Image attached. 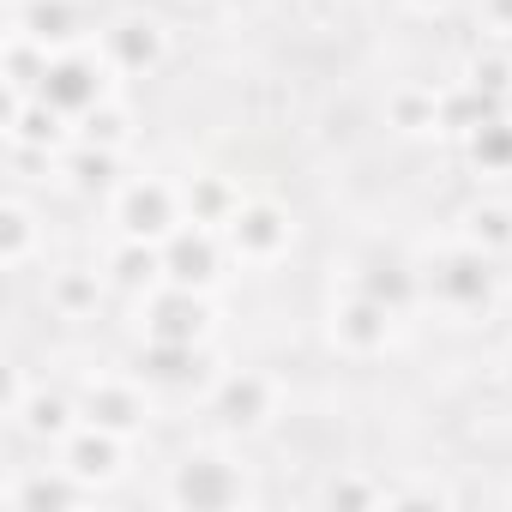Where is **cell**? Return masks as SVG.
<instances>
[{"label":"cell","mask_w":512,"mask_h":512,"mask_svg":"<svg viewBox=\"0 0 512 512\" xmlns=\"http://www.w3.org/2000/svg\"><path fill=\"white\" fill-rule=\"evenodd\" d=\"M476 91H488V97H500V103H512V49H488V55H476L470 61V73H464Z\"/></svg>","instance_id":"29"},{"label":"cell","mask_w":512,"mask_h":512,"mask_svg":"<svg viewBox=\"0 0 512 512\" xmlns=\"http://www.w3.org/2000/svg\"><path fill=\"white\" fill-rule=\"evenodd\" d=\"M181 205H187V223L229 229V217L241 211V187H235L229 175H193L187 193H181Z\"/></svg>","instance_id":"19"},{"label":"cell","mask_w":512,"mask_h":512,"mask_svg":"<svg viewBox=\"0 0 512 512\" xmlns=\"http://www.w3.org/2000/svg\"><path fill=\"white\" fill-rule=\"evenodd\" d=\"M476 7H482V25L494 37H512V0H476Z\"/></svg>","instance_id":"31"},{"label":"cell","mask_w":512,"mask_h":512,"mask_svg":"<svg viewBox=\"0 0 512 512\" xmlns=\"http://www.w3.org/2000/svg\"><path fill=\"white\" fill-rule=\"evenodd\" d=\"M109 55H91V49H61L55 61H49V79H43V91L37 97H49L61 115H91L103 97H109Z\"/></svg>","instance_id":"6"},{"label":"cell","mask_w":512,"mask_h":512,"mask_svg":"<svg viewBox=\"0 0 512 512\" xmlns=\"http://www.w3.org/2000/svg\"><path fill=\"white\" fill-rule=\"evenodd\" d=\"M422 290H428V302H440L446 314H482V308L494 302V260L458 235L440 260L428 266Z\"/></svg>","instance_id":"1"},{"label":"cell","mask_w":512,"mask_h":512,"mask_svg":"<svg viewBox=\"0 0 512 512\" xmlns=\"http://www.w3.org/2000/svg\"><path fill=\"white\" fill-rule=\"evenodd\" d=\"M223 241H229V260H241V266H278L290 253V241H296V223L272 199H241V211L229 217Z\"/></svg>","instance_id":"4"},{"label":"cell","mask_w":512,"mask_h":512,"mask_svg":"<svg viewBox=\"0 0 512 512\" xmlns=\"http://www.w3.org/2000/svg\"><path fill=\"white\" fill-rule=\"evenodd\" d=\"M115 223H121V235H139V241H169V235L187 223V205H181V193H175L169 181L139 175V181L115 187Z\"/></svg>","instance_id":"7"},{"label":"cell","mask_w":512,"mask_h":512,"mask_svg":"<svg viewBox=\"0 0 512 512\" xmlns=\"http://www.w3.org/2000/svg\"><path fill=\"white\" fill-rule=\"evenodd\" d=\"M13 25L19 31H31L43 49H79L85 43V31H91V19H85V7L79 0H25V7L13 13Z\"/></svg>","instance_id":"15"},{"label":"cell","mask_w":512,"mask_h":512,"mask_svg":"<svg viewBox=\"0 0 512 512\" xmlns=\"http://www.w3.org/2000/svg\"><path fill=\"white\" fill-rule=\"evenodd\" d=\"M97 302H103V278H97V272L67 266V272L49 278V308H55L61 320H85V314H97Z\"/></svg>","instance_id":"23"},{"label":"cell","mask_w":512,"mask_h":512,"mask_svg":"<svg viewBox=\"0 0 512 512\" xmlns=\"http://www.w3.org/2000/svg\"><path fill=\"white\" fill-rule=\"evenodd\" d=\"M109 284H121L127 296H151L157 284H169V272H163V241L121 235L115 253H109Z\"/></svg>","instance_id":"17"},{"label":"cell","mask_w":512,"mask_h":512,"mask_svg":"<svg viewBox=\"0 0 512 512\" xmlns=\"http://www.w3.org/2000/svg\"><path fill=\"white\" fill-rule=\"evenodd\" d=\"M79 139H91V145H109V151H121L127 139H133V115H127V103H115V97H103L91 115H79Z\"/></svg>","instance_id":"26"},{"label":"cell","mask_w":512,"mask_h":512,"mask_svg":"<svg viewBox=\"0 0 512 512\" xmlns=\"http://www.w3.org/2000/svg\"><path fill=\"white\" fill-rule=\"evenodd\" d=\"M410 7H416V13H446L452 0H410Z\"/></svg>","instance_id":"32"},{"label":"cell","mask_w":512,"mask_h":512,"mask_svg":"<svg viewBox=\"0 0 512 512\" xmlns=\"http://www.w3.org/2000/svg\"><path fill=\"white\" fill-rule=\"evenodd\" d=\"M350 290H362V296H374V302H386V308H398V314H404V308L416 302V290H422V284H416L410 272H392V266H386V278H380V272H356V278H350Z\"/></svg>","instance_id":"28"},{"label":"cell","mask_w":512,"mask_h":512,"mask_svg":"<svg viewBox=\"0 0 512 512\" xmlns=\"http://www.w3.org/2000/svg\"><path fill=\"white\" fill-rule=\"evenodd\" d=\"M169 500L175 506H193V512H235L253 500L247 488V470L223 452H187L169 476Z\"/></svg>","instance_id":"2"},{"label":"cell","mask_w":512,"mask_h":512,"mask_svg":"<svg viewBox=\"0 0 512 512\" xmlns=\"http://www.w3.org/2000/svg\"><path fill=\"white\" fill-rule=\"evenodd\" d=\"M115 169H121V151H109V145L79 139L73 151H61V175L73 187H115Z\"/></svg>","instance_id":"24"},{"label":"cell","mask_w":512,"mask_h":512,"mask_svg":"<svg viewBox=\"0 0 512 512\" xmlns=\"http://www.w3.org/2000/svg\"><path fill=\"white\" fill-rule=\"evenodd\" d=\"M67 121L49 97H7V139L25 145V151H67Z\"/></svg>","instance_id":"16"},{"label":"cell","mask_w":512,"mask_h":512,"mask_svg":"<svg viewBox=\"0 0 512 512\" xmlns=\"http://www.w3.org/2000/svg\"><path fill=\"white\" fill-rule=\"evenodd\" d=\"M211 368H217L211 344H157V338H145V356H139V380L163 386V392H193V386L211 380Z\"/></svg>","instance_id":"14"},{"label":"cell","mask_w":512,"mask_h":512,"mask_svg":"<svg viewBox=\"0 0 512 512\" xmlns=\"http://www.w3.org/2000/svg\"><path fill=\"white\" fill-rule=\"evenodd\" d=\"M278 398H284L278 380L260 374V368H229V374L211 380V416H217L223 428H235V434L266 428V422L278 416Z\"/></svg>","instance_id":"5"},{"label":"cell","mask_w":512,"mask_h":512,"mask_svg":"<svg viewBox=\"0 0 512 512\" xmlns=\"http://www.w3.org/2000/svg\"><path fill=\"white\" fill-rule=\"evenodd\" d=\"M103 55H109L115 73L145 79V73H157V67L169 61V31H163L151 13H121V19L103 31Z\"/></svg>","instance_id":"10"},{"label":"cell","mask_w":512,"mask_h":512,"mask_svg":"<svg viewBox=\"0 0 512 512\" xmlns=\"http://www.w3.org/2000/svg\"><path fill=\"white\" fill-rule=\"evenodd\" d=\"M332 506H392V482L386 476H338L332 482V494H326Z\"/></svg>","instance_id":"30"},{"label":"cell","mask_w":512,"mask_h":512,"mask_svg":"<svg viewBox=\"0 0 512 512\" xmlns=\"http://www.w3.org/2000/svg\"><path fill=\"white\" fill-rule=\"evenodd\" d=\"M31 253H37V217L19 199H7L0 205V260H7V272H25Z\"/></svg>","instance_id":"25"},{"label":"cell","mask_w":512,"mask_h":512,"mask_svg":"<svg viewBox=\"0 0 512 512\" xmlns=\"http://www.w3.org/2000/svg\"><path fill=\"white\" fill-rule=\"evenodd\" d=\"M398 320H404L398 308H386V302H374L362 290H344L332 302V344L344 356H386L392 338H398Z\"/></svg>","instance_id":"8"},{"label":"cell","mask_w":512,"mask_h":512,"mask_svg":"<svg viewBox=\"0 0 512 512\" xmlns=\"http://www.w3.org/2000/svg\"><path fill=\"white\" fill-rule=\"evenodd\" d=\"M79 422H97V428H109V434H127V440H133V434L151 422L145 380H115V374L91 380V386L79 392Z\"/></svg>","instance_id":"11"},{"label":"cell","mask_w":512,"mask_h":512,"mask_svg":"<svg viewBox=\"0 0 512 512\" xmlns=\"http://www.w3.org/2000/svg\"><path fill=\"white\" fill-rule=\"evenodd\" d=\"M386 121L398 133H440V91L434 85H398L386 103Z\"/></svg>","instance_id":"22"},{"label":"cell","mask_w":512,"mask_h":512,"mask_svg":"<svg viewBox=\"0 0 512 512\" xmlns=\"http://www.w3.org/2000/svg\"><path fill=\"white\" fill-rule=\"evenodd\" d=\"M500 374H506V386H512V350H506V356H500Z\"/></svg>","instance_id":"33"},{"label":"cell","mask_w":512,"mask_h":512,"mask_svg":"<svg viewBox=\"0 0 512 512\" xmlns=\"http://www.w3.org/2000/svg\"><path fill=\"white\" fill-rule=\"evenodd\" d=\"M458 235H464L470 247H482L488 260H506V253H512V205H500V199L470 205L464 223H458Z\"/></svg>","instance_id":"21"},{"label":"cell","mask_w":512,"mask_h":512,"mask_svg":"<svg viewBox=\"0 0 512 512\" xmlns=\"http://www.w3.org/2000/svg\"><path fill=\"white\" fill-rule=\"evenodd\" d=\"M61 464L85 482V488H109L127 476V434H109L97 422H79L67 440H61Z\"/></svg>","instance_id":"12"},{"label":"cell","mask_w":512,"mask_h":512,"mask_svg":"<svg viewBox=\"0 0 512 512\" xmlns=\"http://www.w3.org/2000/svg\"><path fill=\"white\" fill-rule=\"evenodd\" d=\"M97 488H85L67 464H55V470H37V476H25L7 500L19 506V512H67V506H85Z\"/></svg>","instance_id":"18"},{"label":"cell","mask_w":512,"mask_h":512,"mask_svg":"<svg viewBox=\"0 0 512 512\" xmlns=\"http://www.w3.org/2000/svg\"><path fill=\"white\" fill-rule=\"evenodd\" d=\"M223 260H229V241L223 229H205V223H181L163 241V272L169 284H187V290H211L223 278Z\"/></svg>","instance_id":"9"},{"label":"cell","mask_w":512,"mask_h":512,"mask_svg":"<svg viewBox=\"0 0 512 512\" xmlns=\"http://www.w3.org/2000/svg\"><path fill=\"white\" fill-rule=\"evenodd\" d=\"M79 404L73 398H61V392H31V380L25 374H13V392H7V422L13 428H25L31 440H49V446H61L79 422Z\"/></svg>","instance_id":"13"},{"label":"cell","mask_w":512,"mask_h":512,"mask_svg":"<svg viewBox=\"0 0 512 512\" xmlns=\"http://www.w3.org/2000/svg\"><path fill=\"white\" fill-rule=\"evenodd\" d=\"M49 61H55V49H43L31 31H7V97H37L43 91V79H49Z\"/></svg>","instance_id":"20"},{"label":"cell","mask_w":512,"mask_h":512,"mask_svg":"<svg viewBox=\"0 0 512 512\" xmlns=\"http://www.w3.org/2000/svg\"><path fill=\"white\" fill-rule=\"evenodd\" d=\"M470 157L482 163V175H506L512 169V115H494L488 127L470 133Z\"/></svg>","instance_id":"27"},{"label":"cell","mask_w":512,"mask_h":512,"mask_svg":"<svg viewBox=\"0 0 512 512\" xmlns=\"http://www.w3.org/2000/svg\"><path fill=\"white\" fill-rule=\"evenodd\" d=\"M139 326H145V338H157V344H211L217 308H211L205 290L157 284L151 296H139Z\"/></svg>","instance_id":"3"}]
</instances>
